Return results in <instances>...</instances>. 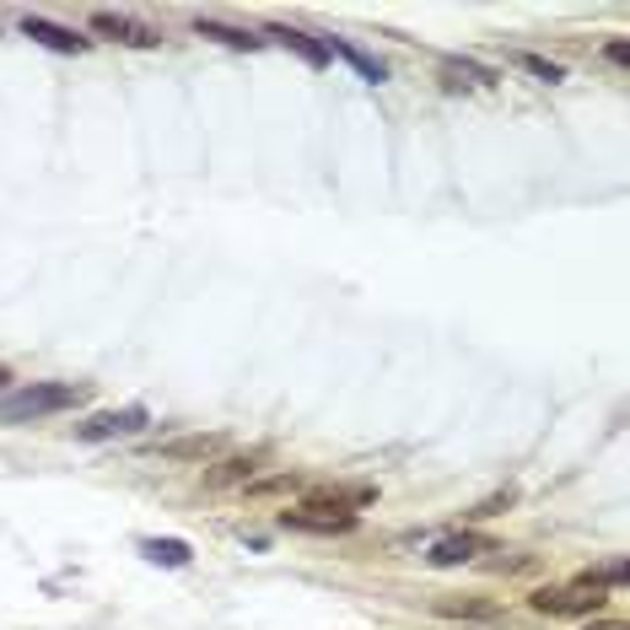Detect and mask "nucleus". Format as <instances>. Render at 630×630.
Here are the masks:
<instances>
[{"instance_id":"1","label":"nucleus","mask_w":630,"mask_h":630,"mask_svg":"<svg viewBox=\"0 0 630 630\" xmlns=\"http://www.w3.org/2000/svg\"><path fill=\"white\" fill-rule=\"evenodd\" d=\"M87 399V383H27L16 393L0 399V421H38V415H60L71 404Z\"/></svg>"},{"instance_id":"2","label":"nucleus","mask_w":630,"mask_h":630,"mask_svg":"<svg viewBox=\"0 0 630 630\" xmlns=\"http://www.w3.org/2000/svg\"><path fill=\"white\" fill-rule=\"evenodd\" d=\"M609 587L598 582V577H582V582H560V587H540V593H529V604L540 609V615H549V620H598V609L609 604L604 598Z\"/></svg>"},{"instance_id":"3","label":"nucleus","mask_w":630,"mask_h":630,"mask_svg":"<svg viewBox=\"0 0 630 630\" xmlns=\"http://www.w3.org/2000/svg\"><path fill=\"white\" fill-rule=\"evenodd\" d=\"M280 529H291V534H351V529H356V512L307 496L302 507H286V512H280Z\"/></svg>"},{"instance_id":"4","label":"nucleus","mask_w":630,"mask_h":630,"mask_svg":"<svg viewBox=\"0 0 630 630\" xmlns=\"http://www.w3.org/2000/svg\"><path fill=\"white\" fill-rule=\"evenodd\" d=\"M141 426H146V410L130 404V410H102V415L82 421L76 437H82V443H119V437H135Z\"/></svg>"},{"instance_id":"5","label":"nucleus","mask_w":630,"mask_h":630,"mask_svg":"<svg viewBox=\"0 0 630 630\" xmlns=\"http://www.w3.org/2000/svg\"><path fill=\"white\" fill-rule=\"evenodd\" d=\"M92 33H102V38H113V44H130V49H157V44H162L146 22L119 16V11H92Z\"/></svg>"},{"instance_id":"6","label":"nucleus","mask_w":630,"mask_h":630,"mask_svg":"<svg viewBox=\"0 0 630 630\" xmlns=\"http://www.w3.org/2000/svg\"><path fill=\"white\" fill-rule=\"evenodd\" d=\"M22 33L33 38V44H44V49H54V54H87L92 38H76L71 27H60V22H49V16H22Z\"/></svg>"},{"instance_id":"7","label":"nucleus","mask_w":630,"mask_h":630,"mask_svg":"<svg viewBox=\"0 0 630 630\" xmlns=\"http://www.w3.org/2000/svg\"><path fill=\"white\" fill-rule=\"evenodd\" d=\"M480 549H496L490 540H480V534H448V540H437L432 544V566H463V560H474Z\"/></svg>"},{"instance_id":"8","label":"nucleus","mask_w":630,"mask_h":630,"mask_svg":"<svg viewBox=\"0 0 630 630\" xmlns=\"http://www.w3.org/2000/svg\"><path fill=\"white\" fill-rule=\"evenodd\" d=\"M265 38H275V44H286V49H296L307 65H329V49L318 44V38H307L302 27H286V22H270L265 27Z\"/></svg>"},{"instance_id":"9","label":"nucleus","mask_w":630,"mask_h":630,"mask_svg":"<svg viewBox=\"0 0 630 630\" xmlns=\"http://www.w3.org/2000/svg\"><path fill=\"white\" fill-rule=\"evenodd\" d=\"M259 458H221L216 469H205V490H227V485H254Z\"/></svg>"},{"instance_id":"10","label":"nucleus","mask_w":630,"mask_h":630,"mask_svg":"<svg viewBox=\"0 0 630 630\" xmlns=\"http://www.w3.org/2000/svg\"><path fill=\"white\" fill-rule=\"evenodd\" d=\"M194 33H199V38H216V44H227V49H249V54L265 44V38H254V33H243V27H227V22H210V16H199Z\"/></svg>"},{"instance_id":"11","label":"nucleus","mask_w":630,"mask_h":630,"mask_svg":"<svg viewBox=\"0 0 630 630\" xmlns=\"http://www.w3.org/2000/svg\"><path fill=\"white\" fill-rule=\"evenodd\" d=\"M141 555H146L152 566H173V571L194 560V549H189L183 540H141Z\"/></svg>"},{"instance_id":"12","label":"nucleus","mask_w":630,"mask_h":630,"mask_svg":"<svg viewBox=\"0 0 630 630\" xmlns=\"http://www.w3.org/2000/svg\"><path fill=\"white\" fill-rule=\"evenodd\" d=\"M221 452V437H179V443H162V458H183V463H205Z\"/></svg>"},{"instance_id":"13","label":"nucleus","mask_w":630,"mask_h":630,"mask_svg":"<svg viewBox=\"0 0 630 630\" xmlns=\"http://www.w3.org/2000/svg\"><path fill=\"white\" fill-rule=\"evenodd\" d=\"M437 615H458V620H496L501 604L490 598H437Z\"/></svg>"},{"instance_id":"14","label":"nucleus","mask_w":630,"mask_h":630,"mask_svg":"<svg viewBox=\"0 0 630 630\" xmlns=\"http://www.w3.org/2000/svg\"><path fill=\"white\" fill-rule=\"evenodd\" d=\"M324 49H335V54H346V60H351V65H356L361 76H366V82H383V76H388V71H383V65H377V60H372V54H361L356 44H346V38H329V44H324Z\"/></svg>"},{"instance_id":"15","label":"nucleus","mask_w":630,"mask_h":630,"mask_svg":"<svg viewBox=\"0 0 630 630\" xmlns=\"http://www.w3.org/2000/svg\"><path fill=\"white\" fill-rule=\"evenodd\" d=\"M518 65H523V71H534V76L549 82V87H555V82H566V71H560L555 60H544V54H518Z\"/></svg>"},{"instance_id":"16","label":"nucleus","mask_w":630,"mask_h":630,"mask_svg":"<svg viewBox=\"0 0 630 630\" xmlns=\"http://www.w3.org/2000/svg\"><path fill=\"white\" fill-rule=\"evenodd\" d=\"M254 496H275V490H302V474H275V480H254Z\"/></svg>"},{"instance_id":"17","label":"nucleus","mask_w":630,"mask_h":630,"mask_svg":"<svg viewBox=\"0 0 630 630\" xmlns=\"http://www.w3.org/2000/svg\"><path fill=\"white\" fill-rule=\"evenodd\" d=\"M512 501H518V490H512V485H507V490H496V496H490V501H480V507H474V512H469V518H496V512H501V507H512Z\"/></svg>"},{"instance_id":"18","label":"nucleus","mask_w":630,"mask_h":630,"mask_svg":"<svg viewBox=\"0 0 630 630\" xmlns=\"http://www.w3.org/2000/svg\"><path fill=\"white\" fill-rule=\"evenodd\" d=\"M604 60H609V65H620V71H630V44H626V38H609V44H604Z\"/></svg>"},{"instance_id":"19","label":"nucleus","mask_w":630,"mask_h":630,"mask_svg":"<svg viewBox=\"0 0 630 630\" xmlns=\"http://www.w3.org/2000/svg\"><path fill=\"white\" fill-rule=\"evenodd\" d=\"M587 630H626L620 620H587Z\"/></svg>"},{"instance_id":"20","label":"nucleus","mask_w":630,"mask_h":630,"mask_svg":"<svg viewBox=\"0 0 630 630\" xmlns=\"http://www.w3.org/2000/svg\"><path fill=\"white\" fill-rule=\"evenodd\" d=\"M5 383H11V366H0V388H5Z\"/></svg>"}]
</instances>
